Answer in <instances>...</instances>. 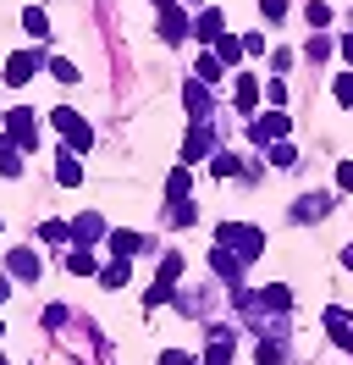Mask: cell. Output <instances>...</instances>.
Returning <instances> with one entry per match:
<instances>
[{
	"instance_id": "obj_13",
	"label": "cell",
	"mask_w": 353,
	"mask_h": 365,
	"mask_svg": "<svg viewBox=\"0 0 353 365\" xmlns=\"http://www.w3.org/2000/svg\"><path fill=\"white\" fill-rule=\"evenodd\" d=\"M210 144H216V133H210L204 122H194V133H188V144H182V166L199 160V155H210Z\"/></svg>"
},
{
	"instance_id": "obj_15",
	"label": "cell",
	"mask_w": 353,
	"mask_h": 365,
	"mask_svg": "<svg viewBox=\"0 0 353 365\" xmlns=\"http://www.w3.org/2000/svg\"><path fill=\"white\" fill-rule=\"evenodd\" d=\"M326 210H331V194H304V200H298V210H293V216H298V222H320Z\"/></svg>"
},
{
	"instance_id": "obj_5",
	"label": "cell",
	"mask_w": 353,
	"mask_h": 365,
	"mask_svg": "<svg viewBox=\"0 0 353 365\" xmlns=\"http://www.w3.org/2000/svg\"><path fill=\"white\" fill-rule=\"evenodd\" d=\"M100 238H110V232H105V222H100L94 210H83V216L72 222V250H94Z\"/></svg>"
},
{
	"instance_id": "obj_21",
	"label": "cell",
	"mask_w": 353,
	"mask_h": 365,
	"mask_svg": "<svg viewBox=\"0 0 353 365\" xmlns=\"http://www.w3.org/2000/svg\"><path fill=\"white\" fill-rule=\"evenodd\" d=\"M176 277H182V250H172L166 260H160V277H154V282H160V288H172Z\"/></svg>"
},
{
	"instance_id": "obj_35",
	"label": "cell",
	"mask_w": 353,
	"mask_h": 365,
	"mask_svg": "<svg viewBox=\"0 0 353 365\" xmlns=\"http://www.w3.org/2000/svg\"><path fill=\"white\" fill-rule=\"evenodd\" d=\"M160 365H194V360H188L182 349H166V354H160Z\"/></svg>"
},
{
	"instance_id": "obj_20",
	"label": "cell",
	"mask_w": 353,
	"mask_h": 365,
	"mask_svg": "<svg viewBox=\"0 0 353 365\" xmlns=\"http://www.w3.org/2000/svg\"><path fill=\"white\" fill-rule=\"evenodd\" d=\"M127 260H110V266H100V282H105V288H127Z\"/></svg>"
},
{
	"instance_id": "obj_16",
	"label": "cell",
	"mask_w": 353,
	"mask_h": 365,
	"mask_svg": "<svg viewBox=\"0 0 353 365\" xmlns=\"http://www.w3.org/2000/svg\"><path fill=\"white\" fill-rule=\"evenodd\" d=\"M66 272L72 277H100V255L94 250H72L66 255Z\"/></svg>"
},
{
	"instance_id": "obj_33",
	"label": "cell",
	"mask_w": 353,
	"mask_h": 365,
	"mask_svg": "<svg viewBox=\"0 0 353 365\" xmlns=\"http://www.w3.org/2000/svg\"><path fill=\"white\" fill-rule=\"evenodd\" d=\"M260 11L270 17V23H276V17H287V0H260Z\"/></svg>"
},
{
	"instance_id": "obj_27",
	"label": "cell",
	"mask_w": 353,
	"mask_h": 365,
	"mask_svg": "<svg viewBox=\"0 0 353 365\" xmlns=\"http://www.w3.org/2000/svg\"><path fill=\"white\" fill-rule=\"evenodd\" d=\"M166 194H172V200H188V166H176L172 178H166Z\"/></svg>"
},
{
	"instance_id": "obj_17",
	"label": "cell",
	"mask_w": 353,
	"mask_h": 365,
	"mask_svg": "<svg viewBox=\"0 0 353 365\" xmlns=\"http://www.w3.org/2000/svg\"><path fill=\"white\" fill-rule=\"evenodd\" d=\"M194 72H199V83H221V78H226V67L216 61V50H204V56L194 61Z\"/></svg>"
},
{
	"instance_id": "obj_31",
	"label": "cell",
	"mask_w": 353,
	"mask_h": 365,
	"mask_svg": "<svg viewBox=\"0 0 353 365\" xmlns=\"http://www.w3.org/2000/svg\"><path fill=\"white\" fill-rule=\"evenodd\" d=\"M50 78H61V83H78V67H72L66 56H56V61H50Z\"/></svg>"
},
{
	"instance_id": "obj_28",
	"label": "cell",
	"mask_w": 353,
	"mask_h": 365,
	"mask_svg": "<svg viewBox=\"0 0 353 365\" xmlns=\"http://www.w3.org/2000/svg\"><path fill=\"white\" fill-rule=\"evenodd\" d=\"M270 166L293 172V166H298V150H293V144H276V150H270Z\"/></svg>"
},
{
	"instance_id": "obj_38",
	"label": "cell",
	"mask_w": 353,
	"mask_h": 365,
	"mask_svg": "<svg viewBox=\"0 0 353 365\" xmlns=\"http://www.w3.org/2000/svg\"><path fill=\"white\" fill-rule=\"evenodd\" d=\"M342 260H348V266H353V244H348V255H342Z\"/></svg>"
},
{
	"instance_id": "obj_14",
	"label": "cell",
	"mask_w": 353,
	"mask_h": 365,
	"mask_svg": "<svg viewBox=\"0 0 353 365\" xmlns=\"http://www.w3.org/2000/svg\"><path fill=\"white\" fill-rule=\"evenodd\" d=\"M110 250H116V260H132V255H144V250H149V244H144L138 232L116 227V232H110Z\"/></svg>"
},
{
	"instance_id": "obj_9",
	"label": "cell",
	"mask_w": 353,
	"mask_h": 365,
	"mask_svg": "<svg viewBox=\"0 0 353 365\" xmlns=\"http://www.w3.org/2000/svg\"><path fill=\"white\" fill-rule=\"evenodd\" d=\"M6 272L22 277V282H33V277H39V255L33 250H6Z\"/></svg>"
},
{
	"instance_id": "obj_19",
	"label": "cell",
	"mask_w": 353,
	"mask_h": 365,
	"mask_svg": "<svg viewBox=\"0 0 353 365\" xmlns=\"http://www.w3.org/2000/svg\"><path fill=\"white\" fill-rule=\"evenodd\" d=\"M22 28H28L33 39H50V17H44L39 6H28V11H22Z\"/></svg>"
},
{
	"instance_id": "obj_24",
	"label": "cell",
	"mask_w": 353,
	"mask_h": 365,
	"mask_svg": "<svg viewBox=\"0 0 353 365\" xmlns=\"http://www.w3.org/2000/svg\"><path fill=\"white\" fill-rule=\"evenodd\" d=\"M331 94H337V106H348V111H353V72H337Z\"/></svg>"
},
{
	"instance_id": "obj_26",
	"label": "cell",
	"mask_w": 353,
	"mask_h": 365,
	"mask_svg": "<svg viewBox=\"0 0 353 365\" xmlns=\"http://www.w3.org/2000/svg\"><path fill=\"white\" fill-rule=\"evenodd\" d=\"M210 172H216V178H238L243 166H238V155H226V150H221V155L210 160Z\"/></svg>"
},
{
	"instance_id": "obj_37",
	"label": "cell",
	"mask_w": 353,
	"mask_h": 365,
	"mask_svg": "<svg viewBox=\"0 0 353 365\" xmlns=\"http://www.w3.org/2000/svg\"><path fill=\"white\" fill-rule=\"evenodd\" d=\"M6 294H11V282H0V304H6Z\"/></svg>"
},
{
	"instance_id": "obj_12",
	"label": "cell",
	"mask_w": 353,
	"mask_h": 365,
	"mask_svg": "<svg viewBox=\"0 0 353 365\" xmlns=\"http://www.w3.org/2000/svg\"><path fill=\"white\" fill-rule=\"evenodd\" d=\"M182 106L194 111V122H204V116H210V94H204V83H199V78H188V83H182Z\"/></svg>"
},
{
	"instance_id": "obj_1",
	"label": "cell",
	"mask_w": 353,
	"mask_h": 365,
	"mask_svg": "<svg viewBox=\"0 0 353 365\" xmlns=\"http://www.w3.org/2000/svg\"><path fill=\"white\" fill-rule=\"evenodd\" d=\"M216 244H221V250H232L238 260H260V255H265V232L248 227V222H221Z\"/></svg>"
},
{
	"instance_id": "obj_3",
	"label": "cell",
	"mask_w": 353,
	"mask_h": 365,
	"mask_svg": "<svg viewBox=\"0 0 353 365\" xmlns=\"http://www.w3.org/2000/svg\"><path fill=\"white\" fill-rule=\"evenodd\" d=\"M188 34H194V17H188L182 6H160V39H166V45H182Z\"/></svg>"
},
{
	"instance_id": "obj_25",
	"label": "cell",
	"mask_w": 353,
	"mask_h": 365,
	"mask_svg": "<svg viewBox=\"0 0 353 365\" xmlns=\"http://www.w3.org/2000/svg\"><path fill=\"white\" fill-rule=\"evenodd\" d=\"M39 238H44V244H72V227H66V222H44Z\"/></svg>"
},
{
	"instance_id": "obj_7",
	"label": "cell",
	"mask_w": 353,
	"mask_h": 365,
	"mask_svg": "<svg viewBox=\"0 0 353 365\" xmlns=\"http://www.w3.org/2000/svg\"><path fill=\"white\" fill-rule=\"evenodd\" d=\"M232 349H238V338H232L226 327H216L210 343H204V360H210V365H232Z\"/></svg>"
},
{
	"instance_id": "obj_6",
	"label": "cell",
	"mask_w": 353,
	"mask_h": 365,
	"mask_svg": "<svg viewBox=\"0 0 353 365\" xmlns=\"http://www.w3.org/2000/svg\"><path fill=\"white\" fill-rule=\"evenodd\" d=\"M287 128H293V116H282V111H265V116H254V144L287 138Z\"/></svg>"
},
{
	"instance_id": "obj_22",
	"label": "cell",
	"mask_w": 353,
	"mask_h": 365,
	"mask_svg": "<svg viewBox=\"0 0 353 365\" xmlns=\"http://www.w3.org/2000/svg\"><path fill=\"white\" fill-rule=\"evenodd\" d=\"M326 332H331V338H337V343L348 338V332H353V321H348V310H326Z\"/></svg>"
},
{
	"instance_id": "obj_34",
	"label": "cell",
	"mask_w": 353,
	"mask_h": 365,
	"mask_svg": "<svg viewBox=\"0 0 353 365\" xmlns=\"http://www.w3.org/2000/svg\"><path fill=\"white\" fill-rule=\"evenodd\" d=\"M337 188H348V194H353V160H342V166H337Z\"/></svg>"
},
{
	"instance_id": "obj_30",
	"label": "cell",
	"mask_w": 353,
	"mask_h": 365,
	"mask_svg": "<svg viewBox=\"0 0 353 365\" xmlns=\"http://www.w3.org/2000/svg\"><path fill=\"white\" fill-rule=\"evenodd\" d=\"M304 56H309V61H326V56H331V39H326V34H315V39L304 45Z\"/></svg>"
},
{
	"instance_id": "obj_2",
	"label": "cell",
	"mask_w": 353,
	"mask_h": 365,
	"mask_svg": "<svg viewBox=\"0 0 353 365\" xmlns=\"http://www.w3.org/2000/svg\"><path fill=\"white\" fill-rule=\"evenodd\" d=\"M50 122L61 128L66 138H72V150H94V128H88L83 116L72 111V106H61V111H50Z\"/></svg>"
},
{
	"instance_id": "obj_36",
	"label": "cell",
	"mask_w": 353,
	"mask_h": 365,
	"mask_svg": "<svg viewBox=\"0 0 353 365\" xmlns=\"http://www.w3.org/2000/svg\"><path fill=\"white\" fill-rule=\"evenodd\" d=\"M342 56H348V61H353V34H348V39H342Z\"/></svg>"
},
{
	"instance_id": "obj_23",
	"label": "cell",
	"mask_w": 353,
	"mask_h": 365,
	"mask_svg": "<svg viewBox=\"0 0 353 365\" xmlns=\"http://www.w3.org/2000/svg\"><path fill=\"white\" fill-rule=\"evenodd\" d=\"M254 100H260V83H254V78H238V111H254Z\"/></svg>"
},
{
	"instance_id": "obj_4",
	"label": "cell",
	"mask_w": 353,
	"mask_h": 365,
	"mask_svg": "<svg viewBox=\"0 0 353 365\" xmlns=\"http://www.w3.org/2000/svg\"><path fill=\"white\" fill-rule=\"evenodd\" d=\"M6 138H11V144H17V150H33V111H28V106H17V111H6Z\"/></svg>"
},
{
	"instance_id": "obj_32",
	"label": "cell",
	"mask_w": 353,
	"mask_h": 365,
	"mask_svg": "<svg viewBox=\"0 0 353 365\" xmlns=\"http://www.w3.org/2000/svg\"><path fill=\"white\" fill-rule=\"evenodd\" d=\"M260 365H282V343L265 338V343H260Z\"/></svg>"
},
{
	"instance_id": "obj_11",
	"label": "cell",
	"mask_w": 353,
	"mask_h": 365,
	"mask_svg": "<svg viewBox=\"0 0 353 365\" xmlns=\"http://www.w3.org/2000/svg\"><path fill=\"white\" fill-rule=\"evenodd\" d=\"M56 178H61L66 188L83 182V160H78V150H56Z\"/></svg>"
},
{
	"instance_id": "obj_8",
	"label": "cell",
	"mask_w": 353,
	"mask_h": 365,
	"mask_svg": "<svg viewBox=\"0 0 353 365\" xmlns=\"http://www.w3.org/2000/svg\"><path fill=\"white\" fill-rule=\"evenodd\" d=\"M221 23H226V17H221L216 6H210V11H199V23H194V34H199V39H204V45H210V50H216L221 39H226V28H221Z\"/></svg>"
},
{
	"instance_id": "obj_29",
	"label": "cell",
	"mask_w": 353,
	"mask_h": 365,
	"mask_svg": "<svg viewBox=\"0 0 353 365\" xmlns=\"http://www.w3.org/2000/svg\"><path fill=\"white\" fill-rule=\"evenodd\" d=\"M304 17H309V28H326V23H331V6H326V0H309Z\"/></svg>"
},
{
	"instance_id": "obj_18",
	"label": "cell",
	"mask_w": 353,
	"mask_h": 365,
	"mask_svg": "<svg viewBox=\"0 0 353 365\" xmlns=\"http://www.w3.org/2000/svg\"><path fill=\"white\" fill-rule=\"evenodd\" d=\"M260 304H265V310H276V316H282V310H293V294H287L282 282H276V288H260Z\"/></svg>"
},
{
	"instance_id": "obj_10",
	"label": "cell",
	"mask_w": 353,
	"mask_h": 365,
	"mask_svg": "<svg viewBox=\"0 0 353 365\" xmlns=\"http://www.w3.org/2000/svg\"><path fill=\"white\" fill-rule=\"evenodd\" d=\"M33 72H39V56L22 50V56H6V72H0V78H6V83H28Z\"/></svg>"
}]
</instances>
